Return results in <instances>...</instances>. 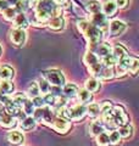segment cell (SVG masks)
<instances>
[{"label": "cell", "mask_w": 139, "mask_h": 146, "mask_svg": "<svg viewBox=\"0 0 139 146\" xmlns=\"http://www.w3.org/2000/svg\"><path fill=\"white\" fill-rule=\"evenodd\" d=\"M10 40L12 44L21 46L25 44L26 42V32L25 29H20V28H13L10 32Z\"/></svg>", "instance_id": "52a82bcc"}, {"label": "cell", "mask_w": 139, "mask_h": 146, "mask_svg": "<svg viewBox=\"0 0 139 146\" xmlns=\"http://www.w3.org/2000/svg\"><path fill=\"white\" fill-rule=\"evenodd\" d=\"M31 101H32V104H33L34 108H40V107H44L45 106L44 100H43V98H41L40 95H39V96H37V98H33Z\"/></svg>", "instance_id": "ab89813d"}, {"label": "cell", "mask_w": 139, "mask_h": 146, "mask_svg": "<svg viewBox=\"0 0 139 146\" xmlns=\"http://www.w3.org/2000/svg\"><path fill=\"white\" fill-rule=\"evenodd\" d=\"M5 113H7L6 110H5V106H4L3 104H0V118H1L4 115H5Z\"/></svg>", "instance_id": "7dc6e473"}, {"label": "cell", "mask_w": 139, "mask_h": 146, "mask_svg": "<svg viewBox=\"0 0 139 146\" xmlns=\"http://www.w3.org/2000/svg\"><path fill=\"white\" fill-rule=\"evenodd\" d=\"M44 79L48 82L50 85L54 86H63L65 85V76L61 71L59 70H48L43 73Z\"/></svg>", "instance_id": "277c9868"}, {"label": "cell", "mask_w": 139, "mask_h": 146, "mask_svg": "<svg viewBox=\"0 0 139 146\" xmlns=\"http://www.w3.org/2000/svg\"><path fill=\"white\" fill-rule=\"evenodd\" d=\"M50 94H53L55 98H60V96H62V88L61 86H54L51 85L50 86V91H49Z\"/></svg>", "instance_id": "60d3db41"}, {"label": "cell", "mask_w": 139, "mask_h": 146, "mask_svg": "<svg viewBox=\"0 0 139 146\" xmlns=\"http://www.w3.org/2000/svg\"><path fill=\"white\" fill-rule=\"evenodd\" d=\"M15 76V71L10 66H1L0 67V80H10Z\"/></svg>", "instance_id": "d6986e66"}, {"label": "cell", "mask_w": 139, "mask_h": 146, "mask_svg": "<svg viewBox=\"0 0 139 146\" xmlns=\"http://www.w3.org/2000/svg\"><path fill=\"white\" fill-rule=\"evenodd\" d=\"M35 123L37 122L34 121V118L32 116H26L23 119L20 121V127L22 128L23 130L28 131V130H32L35 127Z\"/></svg>", "instance_id": "44dd1931"}, {"label": "cell", "mask_w": 139, "mask_h": 146, "mask_svg": "<svg viewBox=\"0 0 139 146\" xmlns=\"http://www.w3.org/2000/svg\"><path fill=\"white\" fill-rule=\"evenodd\" d=\"M111 54H112V56H114V58L116 60V62H120L122 58H124L128 55L127 54V50L124 49L122 45H120V44L115 45V46L112 48V50H111Z\"/></svg>", "instance_id": "9a60e30c"}, {"label": "cell", "mask_w": 139, "mask_h": 146, "mask_svg": "<svg viewBox=\"0 0 139 146\" xmlns=\"http://www.w3.org/2000/svg\"><path fill=\"white\" fill-rule=\"evenodd\" d=\"M127 74V71L124 70L123 67H121L118 65V63H116V77H117V78H122V77H124Z\"/></svg>", "instance_id": "7bdbcfd3"}, {"label": "cell", "mask_w": 139, "mask_h": 146, "mask_svg": "<svg viewBox=\"0 0 139 146\" xmlns=\"http://www.w3.org/2000/svg\"><path fill=\"white\" fill-rule=\"evenodd\" d=\"M124 29H126V25L120 20H114L109 23V33L111 36H116L122 34Z\"/></svg>", "instance_id": "9c48e42d"}, {"label": "cell", "mask_w": 139, "mask_h": 146, "mask_svg": "<svg viewBox=\"0 0 139 146\" xmlns=\"http://www.w3.org/2000/svg\"><path fill=\"white\" fill-rule=\"evenodd\" d=\"M53 1H54L55 4H56L57 6L61 7L62 5H66V4L68 3V0H53Z\"/></svg>", "instance_id": "f6af8a7d"}, {"label": "cell", "mask_w": 139, "mask_h": 146, "mask_svg": "<svg viewBox=\"0 0 139 146\" xmlns=\"http://www.w3.org/2000/svg\"><path fill=\"white\" fill-rule=\"evenodd\" d=\"M13 91V83L11 80H0V95L6 96Z\"/></svg>", "instance_id": "ffe728a7"}, {"label": "cell", "mask_w": 139, "mask_h": 146, "mask_svg": "<svg viewBox=\"0 0 139 146\" xmlns=\"http://www.w3.org/2000/svg\"><path fill=\"white\" fill-rule=\"evenodd\" d=\"M111 50H112V48H111L110 44H108V43H100L98 46L94 49V51H93V52H94L99 58H103V57L108 56V55L111 54Z\"/></svg>", "instance_id": "7c38bea8"}, {"label": "cell", "mask_w": 139, "mask_h": 146, "mask_svg": "<svg viewBox=\"0 0 139 146\" xmlns=\"http://www.w3.org/2000/svg\"><path fill=\"white\" fill-rule=\"evenodd\" d=\"M7 5H15V4L17 3V0H4Z\"/></svg>", "instance_id": "c3c4849f"}, {"label": "cell", "mask_w": 139, "mask_h": 146, "mask_svg": "<svg viewBox=\"0 0 139 146\" xmlns=\"http://www.w3.org/2000/svg\"><path fill=\"white\" fill-rule=\"evenodd\" d=\"M51 125L55 130L57 131V133L60 134H66L67 131L71 129V127H72V123L71 121H68L67 118H63V117H56L55 116V118L53 119L51 122Z\"/></svg>", "instance_id": "8992f818"}, {"label": "cell", "mask_w": 139, "mask_h": 146, "mask_svg": "<svg viewBox=\"0 0 139 146\" xmlns=\"http://www.w3.org/2000/svg\"><path fill=\"white\" fill-rule=\"evenodd\" d=\"M100 62L103 63L104 67H112V66H115L116 63H117V62H116V60L114 58L112 54H110V55H108V56L100 58Z\"/></svg>", "instance_id": "8d00e7d4"}, {"label": "cell", "mask_w": 139, "mask_h": 146, "mask_svg": "<svg viewBox=\"0 0 139 146\" xmlns=\"http://www.w3.org/2000/svg\"><path fill=\"white\" fill-rule=\"evenodd\" d=\"M90 23L96 27V28H99L100 31L105 29L106 27L109 26V21H108V17H105L101 12H98V13H94V15L92 16L90 18Z\"/></svg>", "instance_id": "ba28073f"}, {"label": "cell", "mask_w": 139, "mask_h": 146, "mask_svg": "<svg viewBox=\"0 0 139 146\" xmlns=\"http://www.w3.org/2000/svg\"><path fill=\"white\" fill-rule=\"evenodd\" d=\"M95 143L98 146H110V143H109V135L103 131V133H100L99 135H96L95 138Z\"/></svg>", "instance_id": "1f68e13d"}, {"label": "cell", "mask_w": 139, "mask_h": 146, "mask_svg": "<svg viewBox=\"0 0 139 146\" xmlns=\"http://www.w3.org/2000/svg\"><path fill=\"white\" fill-rule=\"evenodd\" d=\"M7 6H9V5H7L5 1H4V0H0V12H3Z\"/></svg>", "instance_id": "bcb514c9"}, {"label": "cell", "mask_w": 139, "mask_h": 146, "mask_svg": "<svg viewBox=\"0 0 139 146\" xmlns=\"http://www.w3.org/2000/svg\"><path fill=\"white\" fill-rule=\"evenodd\" d=\"M18 13H25L29 9V0H17V3L13 6Z\"/></svg>", "instance_id": "f1b7e54d"}, {"label": "cell", "mask_w": 139, "mask_h": 146, "mask_svg": "<svg viewBox=\"0 0 139 146\" xmlns=\"http://www.w3.org/2000/svg\"><path fill=\"white\" fill-rule=\"evenodd\" d=\"M37 84H38V88H39V93L40 94H48L49 91H50V85L48 82H46L44 78H41V79H39V82H37Z\"/></svg>", "instance_id": "e575fe53"}, {"label": "cell", "mask_w": 139, "mask_h": 146, "mask_svg": "<svg viewBox=\"0 0 139 146\" xmlns=\"http://www.w3.org/2000/svg\"><path fill=\"white\" fill-rule=\"evenodd\" d=\"M121 139L122 138L120 136L117 130H112V131H111V134L109 135V143H110V145H112V146L120 145V143H121Z\"/></svg>", "instance_id": "d590c367"}, {"label": "cell", "mask_w": 139, "mask_h": 146, "mask_svg": "<svg viewBox=\"0 0 139 146\" xmlns=\"http://www.w3.org/2000/svg\"><path fill=\"white\" fill-rule=\"evenodd\" d=\"M6 139L11 145H21L23 141H25V136H23V134L21 131L13 130V131H10V133L7 134Z\"/></svg>", "instance_id": "4fadbf2b"}, {"label": "cell", "mask_w": 139, "mask_h": 146, "mask_svg": "<svg viewBox=\"0 0 139 146\" xmlns=\"http://www.w3.org/2000/svg\"><path fill=\"white\" fill-rule=\"evenodd\" d=\"M27 93H28V95L32 99L39 96L40 93H39V88H38L37 82H31V83L28 84V86H27Z\"/></svg>", "instance_id": "f546056e"}, {"label": "cell", "mask_w": 139, "mask_h": 146, "mask_svg": "<svg viewBox=\"0 0 139 146\" xmlns=\"http://www.w3.org/2000/svg\"><path fill=\"white\" fill-rule=\"evenodd\" d=\"M34 20L32 23H48V21L54 16L62 15V9L57 6L53 0H37L34 5Z\"/></svg>", "instance_id": "6da1fadb"}, {"label": "cell", "mask_w": 139, "mask_h": 146, "mask_svg": "<svg viewBox=\"0 0 139 146\" xmlns=\"http://www.w3.org/2000/svg\"><path fill=\"white\" fill-rule=\"evenodd\" d=\"M21 108L23 110V112H25L26 116H32V115H33V112H34L33 104H32V101H31V100H28V99H26V101L23 102Z\"/></svg>", "instance_id": "836d02e7"}, {"label": "cell", "mask_w": 139, "mask_h": 146, "mask_svg": "<svg viewBox=\"0 0 139 146\" xmlns=\"http://www.w3.org/2000/svg\"><path fill=\"white\" fill-rule=\"evenodd\" d=\"M114 3L117 9H126L129 4V0H114Z\"/></svg>", "instance_id": "ee69618b"}, {"label": "cell", "mask_w": 139, "mask_h": 146, "mask_svg": "<svg viewBox=\"0 0 139 146\" xmlns=\"http://www.w3.org/2000/svg\"><path fill=\"white\" fill-rule=\"evenodd\" d=\"M83 61H84V63H86L87 67H90V66H93V65H95V63L100 62V58L96 56V55L93 52V51H88V52L84 55V57H83Z\"/></svg>", "instance_id": "d4e9b609"}, {"label": "cell", "mask_w": 139, "mask_h": 146, "mask_svg": "<svg viewBox=\"0 0 139 146\" xmlns=\"http://www.w3.org/2000/svg\"><path fill=\"white\" fill-rule=\"evenodd\" d=\"M63 26H65V20L62 15L54 16L48 21V27L53 31H61L63 28Z\"/></svg>", "instance_id": "8fae6325"}, {"label": "cell", "mask_w": 139, "mask_h": 146, "mask_svg": "<svg viewBox=\"0 0 139 146\" xmlns=\"http://www.w3.org/2000/svg\"><path fill=\"white\" fill-rule=\"evenodd\" d=\"M26 96L23 95L22 93H18V94H15L11 98V102L15 105V106H17V107H22V105H23V102L26 101Z\"/></svg>", "instance_id": "d6a6232c"}, {"label": "cell", "mask_w": 139, "mask_h": 146, "mask_svg": "<svg viewBox=\"0 0 139 146\" xmlns=\"http://www.w3.org/2000/svg\"><path fill=\"white\" fill-rule=\"evenodd\" d=\"M56 99H57V98H55L54 95H53V94H50V93L45 94V95H44V98H43L44 104H45L48 107H50V108L55 106V104H56Z\"/></svg>", "instance_id": "74e56055"}, {"label": "cell", "mask_w": 139, "mask_h": 146, "mask_svg": "<svg viewBox=\"0 0 139 146\" xmlns=\"http://www.w3.org/2000/svg\"><path fill=\"white\" fill-rule=\"evenodd\" d=\"M100 80L94 78V77H90V78H88L86 80V88L89 93H96L99 89H100Z\"/></svg>", "instance_id": "ac0fdd59"}, {"label": "cell", "mask_w": 139, "mask_h": 146, "mask_svg": "<svg viewBox=\"0 0 139 146\" xmlns=\"http://www.w3.org/2000/svg\"><path fill=\"white\" fill-rule=\"evenodd\" d=\"M86 9L88 12L94 15V13L101 12V4L98 0H89V1H87V4H86Z\"/></svg>", "instance_id": "603a6c76"}, {"label": "cell", "mask_w": 139, "mask_h": 146, "mask_svg": "<svg viewBox=\"0 0 139 146\" xmlns=\"http://www.w3.org/2000/svg\"><path fill=\"white\" fill-rule=\"evenodd\" d=\"M43 117H44V107L34 108V112H33L34 121L35 122H41V121H43Z\"/></svg>", "instance_id": "f35d334b"}, {"label": "cell", "mask_w": 139, "mask_h": 146, "mask_svg": "<svg viewBox=\"0 0 139 146\" xmlns=\"http://www.w3.org/2000/svg\"><path fill=\"white\" fill-rule=\"evenodd\" d=\"M86 106L84 105H75V106H71V107H67L63 110V113H62V117L63 118H67L68 121H81L83 117L86 116Z\"/></svg>", "instance_id": "3957f363"}, {"label": "cell", "mask_w": 139, "mask_h": 146, "mask_svg": "<svg viewBox=\"0 0 139 146\" xmlns=\"http://www.w3.org/2000/svg\"><path fill=\"white\" fill-rule=\"evenodd\" d=\"M138 68H139V60L137 57H134V60H133V62H132V65H131V67H129V72L132 73V74H137V72H138Z\"/></svg>", "instance_id": "b9f144b4"}, {"label": "cell", "mask_w": 139, "mask_h": 146, "mask_svg": "<svg viewBox=\"0 0 139 146\" xmlns=\"http://www.w3.org/2000/svg\"><path fill=\"white\" fill-rule=\"evenodd\" d=\"M114 77H115V72L112 70V67H103V70H101V72H100L99 78L109 80V79H112Z\"/></svg>", "instance_id": "4dcf8cb0"}, {"label": "cell", "mask_w": 139, "mask_h": 146, "mask_svg": "<svg viewBox=\"0 0 139 146\" xmlns=\"http://www.w3.org/2000/svg\"><path fill=\"white\" fill-rule=\"evenodd\" d=\"M12 22H13V25H15V28H20V29H26L27 27L29 26L28 18L26 17L25 13H17L15 20Z\"/></svg>", "instance_id": "2e32d148"}, {"label": "cell", "mask_w": 139, "mask_h": 146, "mask_svg": "<svg viewBox=\"0 0 139 146\" xmlns=\"http://www.w3.org/2000/svg\"><path fill=\"white\" fill-rule=\"evenodd\" d=\"M117 131H118V134L121 138H124V139L131 138L132 134H133V127L131 124H126L123 127H120Z\"/></svg>", "instance_id": "83f0119b"}, {"label": "cell", "mask_w": 139, "mask_h": 146, "mask_svg": "<svg viewBox=\"0 0 139 146\" xmlns=\"http://www.w3.org/2000/svg\"><path fill=\"white\" fill-rule=\"evenodd\" d=\"M87 115L90 118H98L100 116V105L99 104H90L86 107Z\"/></svg>", "instance_id": "cb8c5ba5"}, {"label": "cell", "mask_w": 139, "mask_h": 146, "mask_svg": "<svg viewBox=\"0 0 139 146\" xmlns=\"http://www.w3.org/2000/svg\"><path fill=\"white\" fill-rule=\"evenodd\" d=\"M112 116H114V123L117 128L129 124V117L127 115L126 110L122 106H120V105H116V106L112 107Z\"/></svg>", "instance_id": "5b68a950"}, {"label": "cell", "mask_w": 139, "mask_h": 146, "mask_svg": "<svg viewBox=\"0 0 139 146\" xmlns=\"http://www.w3.org/2000/svg\"><path fill=\"white\" fill-rule=\"evenodd\" d=\"M77 93H78V88H77V85L73 83L65 84L62 88V95L66 99H72V98L77 96Z\"/></svg>", "instance_id": "5bb4252c"}, {"label": "cell", "mask_w": 139, "mask_h": 146, "mask_svg": "<svg viewBox=\"0 0 139 146\" xmlns=\"http://www.w3.org/2000/svg\"><path fill=\"white\" fill-rule=\"evenodd\" d=\"M0 54H1V48H0Z\"/></svg>", "instance_id": "681fc988"}, {"label": "cell", "mask_w": 139, "mask_h": 146, "mask_svg": "<svg viewBox=\"0 0 139 146\" xmlns=\"http://www.w3.org/2000/svg\"><path fill=\"white\" fill-rule=\"evenodd\" d=\"M16 122H17L16 118L12 117L11 115H9V113H5V115L0 118V124H1L4 128H12V127H15Z\"/></svg>", "instance_id": "7402d4cb"}, {"label": "cell", "mask_w": 139, "mask_h": 146, "mask_svg": "<svg viewBox=\"0 0 139 146\" xmlns=\"http://www.w3.org/2000/svg\"><path fill=\"white\" fill-rule=\"evenodd\" d=\"M77 96H78V100H80V102L82 104H88L92 101L93 99V95L92 93H89L87 89H78V93H77Z\"/></svg>", "instance_id": "484cf974"}, {"label": "cell", "mask_w": 139, "mask_h": 146, "mask_svg": "<svg viewBox=\"0 0 139 146\" xmlns=\"http://www.w3.org/2000/svg\"><path fill=\"white\" fill-rule=\"evenodd\" d=\"M17 10L15 7H12V6H7L5 10L3 11V17L5 18L6 21H9V22H12L13 20H15V17H16V15H17Z\"/></svg>", "instance_id": "4316f807"}, {"label": "cell", "mask_w": 139, "mask_h": 146, "mask_svg": "<svg viewBox=\"0 0 139 146\" xmlns=\"http://www.w3.org/2000/svg\"><path fill=\"white\" fill-rule=\"evenodd\" d=\"M88 130H89V135L90 136H96V135H99L100 133L105 131L104 125H103V123H101V121L92 122L89 124V127H88Z\"/></svg>", "instance_id": "e0dca14e"}, {"label": "cell", "mask_w": 139, "mask_h": 146, "mask_svg": "<svg viewBox=\"0 0 139 146\" xmlns=\"http://www.w3.org/2000/svg\"><path fill=\"white\" fill-rule=\"evenodd\" d=\"M78 31L84 35V38L88 42V46H89V51H94V49L98 46L103 38V31L94 27L89 21L81 20L77 22Z\"/></svg>", "instance_id": "7a4b0ae2"}, {"label": "cell", "mask_w": 139, "mask_h": 146, "mask_svg": "<svg viewBox=\"0 0 139 146\" xmlns=\"http://www.w3.org/2000/svg\"><path fill=\"white\" fill-rule=\"evenodd\" d=\"M117 12V6L115 5L114 0H108L105 1L103 5H101V13L105 16V17H114Z\"/></svg>", "instance_id": "30bf717a"}]
</instances>
